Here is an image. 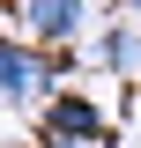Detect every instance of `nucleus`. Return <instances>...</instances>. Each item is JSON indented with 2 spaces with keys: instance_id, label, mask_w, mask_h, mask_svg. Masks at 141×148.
Instances as JSON below:
<instances>
[{
  "instance_id": "obj_3",
  "label": "nucleus",
  "mask_w": 141,
  "mask_h": 148,
  "mask_svg": "<svg viewBox=\"0 0 141 148\" xmlns=\"http://www.w3.org/2000/svg\"><path fill=\"white\" fill-rule=\"evenodd\" d=\"M111 119L97 104H89V89H59L52 104H45V141H74V148H104L111 141Z\"/></svg>"
},
{
  "instance_id": "obj_1",
  "label": "nucleus",
  "mask_w": 141,
  "mask_h": 148,
  "mask_svg": "<svg viewBox=\"0 0 141 148\" xmlns=\"http://www.w3.org/2000/svg\"><path fill=\"white\" fill-rule=\"evenodd\" d=\"M67 52H37L30 37L0 30V104H52L67 82Z\"/></svg>"
},
{
  "instance_id": "obj_4",
  "label": "nucleus",
  "mask_w": 141,
  "mask_h": 148,
  "mask_svg": "<svg viewBox=\"0 0 141 148\" xmlns=\"http://www.w3.org/2000/svg\"><path fill=\"white\" fill-rule=\"evenodd\" d=\"M82 59L104 67V74H119V82H141V22L126 8H104V30L82 45Z\"/></svg>"
},
{
  "instance_id": "obj_5",
  "label": "nucleus",
  "mask_w": 141,
  "mask_h": 148,
  "mask_svg": "<svg viewBox=\"0 0 141 148\" xmlns=\"http://www.w3.org/2000/svg\"><path fill=\"white\" fill-rule=\"evenodd\" d=\"M45 148H74V141H45Z\"/></svg>"
},
{
  "instance_id": "obj_2",
  "label": "nucleus",
  "mask_w": 141,
  "mask_h": 148,
  "mask_svg": "<svg viewBox=\"0 0 141 148\" xmlns=\"http://www.w3.org/2000/svg\"><path fill=\"white\" fill-rule=\"evenodd\" d=\"M8 15L30 30V45L37 52H82L89 37V22H104V8H89V0H22V8H8Z\"/></svg>"
}]
</instances>
